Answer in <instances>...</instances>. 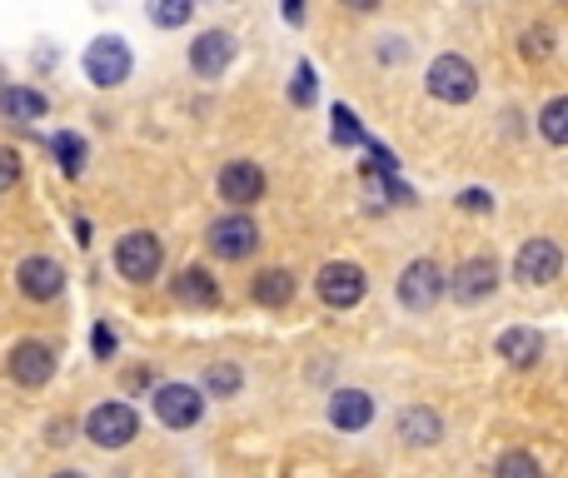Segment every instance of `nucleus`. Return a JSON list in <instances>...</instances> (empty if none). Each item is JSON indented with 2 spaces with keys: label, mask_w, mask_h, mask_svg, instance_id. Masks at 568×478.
<instances>
[{
  "label": "nucleus",
  "mask_w": 568,
  "mask_h": 478,
  "mask_svg": "<svg viewBox=\"0 0 568 478\" xmlns=\"http://www.w3.org/2000/svg\"><path fill=\"white\" fill-rule=\"evenodd\" d=\"M255 299L265 309H279L295 299V274L289 269H265V274H255Z\"/></svg>",
  "instance_id": "obj_20"
},
{
  "label": "nucleus",
  "mask_w": 568,
  "mask_h": 478,
  "mask_svg": "<svg viewBox=\"0 0 568 478\" xmlns=\"http://www.w3.org/2000/svg\"><path fill=\"white\" fill-rule=\"evenodd\" d=\"M189 15H195V0H149V20L159 30H179Z\"/></svg>",
  "instance_id": "obj_22"
},
{
  "label": "nucleus",
  "mask_w": 568,
  "mask_h": 478,
  "mask_svg": "<svg viewBox=\"0 0 568 478\" xmlns=\"http://www.w3.org/2000/svg\"><path fill=\"white\" fill-rule=\"evenodd\" d=\"M444 289H448L444 269H438L434 259H414V264L399 274V304L404 309H434L438 299H444Z\"/></svg>",
  "instance_id": "obj_5"
},
{
  "label": "nucleus",
  "mask_w": 568,
  "mask_h": 478,
  "mask_svg": "<svg viewBox=\"0 0 568 478\" xmlns=\"http://www.w3.org/2000/svg\"><path fill=\"white\" fill-rule=\"evenodd\" d=\"M518 50H524V60H548V50H554V35H548V30L538 25V30H528L524 45H518Z\"/></svg>",
  "instance_id": "obj_27"
},
{
  "label": "nucleus",
  "mask_w": 568,
  "mask_h": 478,
  "mask_svg": "<svg viewBox=\"0 0 568 478\" xmlns=\"http://www.w3.org/2000/svg\"><path fill=\"white\" fill-rule=\"evenodd\" d=\"M50 374H55V354H50V344H40V339H20V344L10 349V378H16L20 388L50 384Z\"/></svg>",
  "instance_id": "obj_11"
},
{
  "label": "nucleus",
  "mask_w": 568,
  "mask_h": 478,
  "mask_svg": "<svg viewBox=\"0 0 568 478\" xmlns=\"http://www.w3.org/2000/svg\"><path fill=\"white\" fill-rule=\"evenodd\" d=\"M115 269L130 279V284H149V279L165 269V245H159L149 229H130L115 245Z\"/></svg>",
  "instance_id": "obj_1"
},
{
  "label": "nucleus",
  "mask_w": 568,
  "mask_h": 478,
  "mask_svg": "<svg viewBox=\"0 0 568 478\" xmlns=\"http://www.w3.org/2000/svg\"><path fill=\"white\" fill-rule=\"evenodd\" d=\"M209 388H215V394H235V388H239V368L215 364V368H209Z\"/></svg>",
  "instance_id": "obj_29"
},
{
  "label": "nucleus",
  "mask_w": 568,
  "mask_h": 478,
  "mask_svg": "<svg viewBox=\"0 0 568 478\" xmlns=\"http://www.w3.org/2000/svg\"><path fill=\"white\" fill-rule=\"evenodd\" d=\"M55 478H85V474H80V468H60Z\"/></svg>",
  "instance_id": "obj_34"
},
{
  "label": "nucleus",
  "mask_w": 568,
  "mask_h": 478,
  "mask_svg": "<svg viewBox=\"0 0 568 478\" xmlns=\"http://www.w3.org/2000/svg\"><path fill=\"white\" fill-rule=\"evenodd\" d=\"M498 289V264L494 259H464V264L448 274V294L458 299V304H478V299H488Z\"/></svg>",
  "instance_id": "obj_10"
},
{
  "label": "nucleus",
  "mask_w": 568,
  "mask_h": 478,
  "mask_svg": "<svg viewBox=\"0 0 568 478\" xmlns=\"http://www.w3.org/2000/svg\"><path fill=\"white\" fill-rule=\"evenodd\" d=\"M175 299H179V304L209 309V304H215V299H219V289H215V274H209V269H199V264L179 269V274H175Z\"/></svg>",
  "instance_id": "obj_17"
},
{
  "label": "nucleus",
  "mask_w": 568,
  "mask_h": 478,
  "mask_svg": "<svg viewBox=\"0 0 568 478\" xmlns=\"http://www.w3.org/2000/svg\"><path fill=\"white\" fill-rule=\"evenodd\" d=\"M16 284H20V294L25 299L45 304V299H55L60 289H65V269H60L55 259H45V254H30V259H20Z\"/></svg>",
  "instance_id": "obj_12"
},
{
  "label": "nucleus",
  "mask_w": 568,
  "mask_h": 478,
  "mask_svg": "<svg viewBox=\"0 0 568 478\" xmlns=\"http://www.w3.org/2000/svg\"><path fill=\"white\" fill-rule=\"evenodd\" d=\"M95 354H100V358H110V354H115V334H110L105 324L95 329Z\"/></svg>",
  "instance_id": "obj_31"
},
{
  "label": "nucleus",
  "mask_w": 568,
  "mask_h": 478,
  "mask_svg": "<svg viewBox=\"0 0 568 478\" xmlns=\"http://www.w3.org/2000/svg\"><path fill=\"white\" fill-rule=\"evenodd\" d=\"M424 85H428V95L444 100V105H468V100L478 95V70L468 65L464 55H438L434 65H428Z\"/></svg>",
  "instance_id": "obj_2"
},
{
  "label": "nucleus",
  "mask_w": 568,
  "mask_h": 478,
  "mask_svg": "<svg viewBox=\"0 0 568 478\" xmlns=\"http://www.w3.org/2000/svg\"><path fill=\"white\" fill-rule=\"evenodd\" d=\"M219 195H225L229 205H255V199L265 195V169H259L255 159H229V165L219 169Z\"/></svg>",
  "instance_id": "obj_14"
},
{
  "label": "nucleus",
  "mask_w": 568,
  "mask_h": 478,
  "mask_svg": "<svg viewBox=\"0 0 568 478\" xmlns=\"http://www.w3.org/2000/svg\"><path fill=\"white\" fill-rule=\"evenodd\" d=\"M205 245H209V254H219V259H249L259 249V229H255V219L249 215H219L215 225L205 229Z\"/></svg>",
  "instance_id": "obj_4"
},
{
  "label": "nucleus",
  "mask_w": 568,
  "mask_h": 478,
  "mask_svg": "<svg viewBox=\"0 0 568 478\" xmlns=\"http://www.w3.org/2000/svg\"><path fill=\"white\" fill-rule=\"evenodd\" d=\"M285 20L299 25V20H304V0H285Z\"/></svg>",
  "instance_id": "obj_32"
},
{
  "label": "nucleus",
  "mask_w": 568,
  "mask_h": 478,
  "mask_svg": "<svg viewBox=\"0 0 568 478\" xmlns=\"http://www.w3.org/2000/svg\"><path fill=\"white\" fill-rule=\"evenodd\" d=\"M50 110V100L40 90H25V85H0V115L16 119V125H30Z\"/></svg>",
  "instance_id": "obj_16"
},
{
  "label": "nucleus",
  "mask_w": 568,
  "mask_h": 478,
  "mask_svg": "<svg viewBox=\"0 0 568 478\" xmlns=\"http://www.w3.org/2000/svg\"><path fill=\"white\" fill-rule=\"evenodd\" d=\"M130 45L120 35H100V40H90V50H85V75H90V85H100V90H115V85H125L130 80Z\"/></svg>",
  "instance_id": "obj_3"
},
{
  "label": "nucleus",
  "mask_w": 568,
  "mask_h": 478,
  "mask_svg": "<svg viewBox=\"0 0 568 478\" xmlns=\"http://www.w3.org/2000/svg\"><path fill=\"white\" fill-rule=\"evenodd\" d=\"M229 60H235V35L229 30H205V35L189 40V70L199 80H219L229 70Z\"/></svg>",
  "instance_id": "obj_9"
},
{
  "label": "nucleus",
  "mask_w": 568,
  "mask_h": 478,
  "mask_svg": "<svg viewBox=\"0 0 568 478\" xmlns=\"http://www.w3.org/2000/svg\"><path fill=\"white\" fill-rule=\"evenodd\" d=\"M438 434H444V424H438L434 408H404V414H399V438H404V444L428 448V444H438Z\"/></svg>",
  "instance_id": "obj_19"
},
{
  "label": "nucleus",
  "mask_w": 568,
  "mask_h": 478,
  "mask_svg": "<svg viewBox=\"0 0 568 478\" xmlns=\"http://www.w3.org/2000/svg\"><path fill=\"white\" fill-rule=\"evenodd\" d=\"M205 414V394L195 384H159L155 388V418L165 428H195Z\"/></svg>",
  "instance_id": "obj_6"
},
{
  "label": "nucleus",
  "mask_w": 568,
  "mask_h": 478,
  "mask_svg": "<svg viewBox=\"0 0 568 478\" xmlns=\"http://www.w3.org/2000/svg\"><path fill=\"white\" fill-rule=\"evenodd\" d=\"M494 478H544V474H538V464L528 454H504L494 468Z\"/></svg>",
  "instance_id": "obj_24"
},
{
  "label": "nucleus",
  "mask_w": 568,
  "mask_h": 478,
  "mask_svg": "<svg viewBox=\"0 0 568 478\" xmlns=\"http://www.w3.org/2000/svg\"><path fill=\"white\" fill-rule=\"evenodd\" d=\"M558 269H564V254L554 239H528L514 259V279H524V284H554Z\"/></svg>",
  "instance_id": "obj_13"
},
{
  "label": "nucleus",
  "mask_w": 568,
  "mask_h": 478,
  "mask_svg": "<svg viewBox=\"0 0 568 478\" xmlns=\"http://www.w3.org/2000/svg\"><path fill=\"white\" fill-rule=\"evenodd\" d=\"M538 129H544L548 145H568V95L548 100V105L538 110Z\"/></svg>",
  "instance_id": "obj_21"
},
{
  "label": "nucleus",
  "mask_w": 568,
  "mask_h": 478,
  "mask_svg": "<svg viewBox=\"0 0 568 478\" xmlns=\"http://www.w3.org/2000/svg\"><path fill=\"white\" fill-rule=\"evenodd\" d=\"M289 100H295V105H314V65H299L295 70V85H289Z\"/></svg>",
  "instance_id": "obj_26"
},
{
  "label": "nucleus",
  "mask_w": 568,
  "mask_h": 478,
  "mask_svg": "<svg viewBox=\"0 0 568 478\" xmlns=\"http://www.w3.org/2000/svg\"><path fill=\"white\" fill-rule=\"evenodd\" d=\"M538 354H544V339L534 329H504L498 334V358H508L514 368H534Z\"/></svg>",
  "instance_id": "obj_18"
},
{
  "label": "nucleus",
  "mask_w": 568,
  "mask_h": 478,
  "mask_svg": "<svg viewBox=\"0 0 568 478\" xmlns=\"http://www.w3.org/2000/svg\"><path fill=\"white\" fill-rule=\"evenodd\" d=\"M349 10H379V0H344Z\"/></svg>",
  "instance_id": "obj_33"
},
{
  "label": "nucleus",
  "mask_w": 568,
  "mask_h": 478,
  "mask_svg": "<svg viewBox=\"0 0 568 478\" xmlns=\"http://www.w3.org/2000/svg\"><path fill=\"white\" fill-rule=\"evenodd\" d=\"M369 418H374V398H369L364 388H339V394L329 398V424L344 428V434H359Z\"/></svg>",
  "instance_id": "obj_15"
},
{
  "label": "nucleus",
  "mask_w": 568,
  "mask_h": 478,
  "mask_svg": "<svg viewBox=\"0 0 568 478\" xmlns=\"http://www.w3.org/2000/svg\"><path fill=\"white\" fill-rule=\"evenodd\" d=\"M334 139L339 145H359V139H364V129H359V119L349 105H334Z\"/></svg>",
  "instance_id": "obj_25"
},
{
  "label": "nucleus",
  "mask_w": 568,
  "mask_h": 478,
  "mask_svg": "<svg viewBox=\"0 0 568 478\" xmlns=\"http://www.w3.org/2000/svg\"><path fill=\"white\" fill-rule=\"evenodd\" d=\"M314 284H319V299H324L329 309H354L359 299H364L369 279H364V269H359V264H344V259H334V264L319 269Z\"/></svg>",
  "instance_id": "obj_7"
},
{
  "label": "nucleus",
  "mask_w": 568,
  "mask_h": 478,
  "mask_svg": "<svg viewBox=\"0 0 568 478\" xmlns=\"http://www.w3.org/2000/svg\"><path fill=\"white\" fill-rule=\"evenodd\" d=\"M458 205L474 209V215H484V209H494V195H488V189H464V195H458Z\"/></svg>",
  "instance_id": "obj_30"
},
{
  "label": "nucleus",
  "mask_w": 568,
  "mask_h": 478,
  "mask_svg": "<svg viewBox=\"0 0 568 478\" xmlns=\"http://www.w3.org/2000/svg\"><path fill=\"white\" fill-rule=\"evenodd\" d=\"M50 145H55L60 169H65V175H80V169H85V139H80V135H70V129H60V135L50 139Z\"/></svg>",
  "instance_id": "obj_23"
},
{
  "label": "nucleus",
  "mask_w": 568,
  "mask_h": 478,
  "mask_svg": "<svg viewBox=\"0 0 568 478\" xmlns=\"http://www.w3.org/2000/svg\"><path fill=\"white\" fill-rule=\"evenodd\" d=\"M16 185H20V155L0 145V195H6V189H16Z\"/></svg>",
  "instance_id": "obj_28"
},
{
  "label": "nucleus",
  "mask_w": 568,
  "mask_h": 478,
  "mask_svg": "<svg viewBox=\"0 0 568 478\" xmlns=\"http://www.w3.org/2000/svg\"><path fill=\"white\" fill-rule=\"evenodd\" d=\"M135 428H140V418L130 404H100L95 414L85 418L90 444H100V448H125L130 438H135Z\"/></svg>",
  "instance_id": "obj_8"
}]
</instances>
